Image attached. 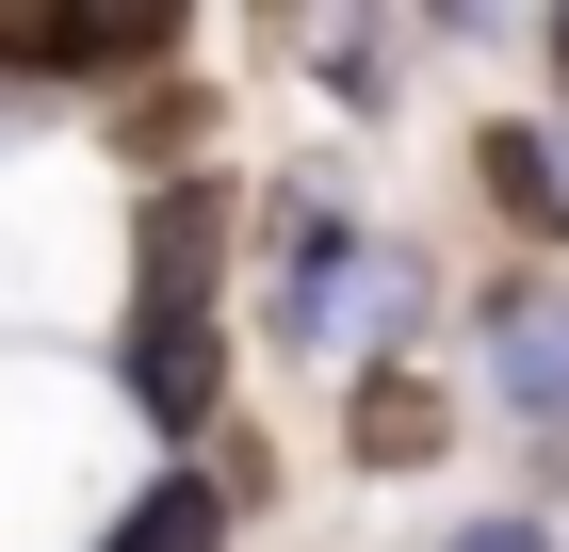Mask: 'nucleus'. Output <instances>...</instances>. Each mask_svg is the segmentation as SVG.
<instances>
[{
    "instance_id": "nucleus-4",
    "label": "nucleus",
    "mask_w": 569,
    "mask_h": 552,
    "mask_svg": "<svg viewBox=\"0 0 569 552\" xmlns=\"http://www.w3.org/2000/svg\"><path fill=\"white\" fill-rule=\"evenodd\" d=\"M488 358H505V390L537 423H569V293H505L488 309Z\"/></svg>"
},
{
    "instance_id": "nucleus-8",
    "label": "nucleus",
    "mask_w": 569,
    "mask_h": 552,
    "mask_svg": "<svg viewBox=\"0 0 569 552\" xmlns=\"http://www.w3.org/2000/svg\"><path fill=\"white\" fill-rule=\"evenodd\" d=\"M488 195H505V212H553V163H537L521 130H488Z\"/></svg>"
},
{
    "instance_id": "nucleus-10",
    "label": "nucleus",
    "mask_w": 569,
    "mask_h": 552,
    "mask_svg": "<svg viewBox=\"0 0 569 552\" xmlns=\"http://www.w3.org/2000/svg\"><path fill=\"white\" fill-rule=\"evenodd\" d=\"M553 66H569V33H553Z\"/></svg>"
},
{
    "instance_id": "nucleus-9",
    "label": "nucleus",
    "mask_w": 569,
    "mask_h": 552,
    "mask_svg": "<svg viewBox=\"0 0 569 552\" xmlns=\"http://www.w3.org/2000/svg\"><path fill=\"white\" fill-rule=\"evenodd\" d=\"M456 552H553V536H537V520H472Z\"/></svg>"
},
{
    "instance_id": "nucleus-2",
    "label": "nucleus",
    "mask_w": 569,
    "mask_h": 552,
    "mask_svg": "<svg viewBox=\"0 0 569 552\" xmlns=\"http://www.w3.org/2000/svg\"><path fill=\"white\" fill-rule=\"evenodd\" d=\"M179 17H0V66H82V82H114V66H163Z\"/></svg>"
},
{
    "instance_id": "nucleus-5",
    "label": "nucleus",
    "mask_w": 569,
    "mask_h": 552,
    "mask_svg": "<svg viewBox=\"0 0 569 552\" xmlns=\"http://www.w3.org/2000/svg\"><path fill=\"white\" fill-rule=\"evenodd\" d=\"M342 277H358V260H342V212H293V244H277V325L326 341V325H342Z\"/></svg>"
},
{
    "instance_id": "nucleus-6",
    "label": "nucleus",
    "mask_w": 569,
    "mask_h": 552,
    "mask_svg": "<svg viewBox=\"0 0 569 552\" xmlns=\"http://www.w3.org/2000/svg\"><path fill=\"white\" fill-rule=\"evenodd\" d=\"M342 439H358V471H407V455H439V390H423V374H358Z\"/></svg>"
},
{
    "instance_id": "nucleus-1",
    "label": "nucleus",
    "mask_w": 569,
    "mask_h": 552,
    "mask_svg": "<svg viewBox=\"0 0 569 552\" xmlns=\"http://www.w3.org/2000/svg\"><path fill=\"white\" fill-rule=\"evenodd\" d=\"M212 260H228V195H212V179H179V195H147L131 325H212Z\"/></svg>"
},
{
    "instance_id": "nucleus-7",
    "label": "nucleus",
    "mask_w": 569,
    "mask_h": 552,
    "mask_svg": "<svg viewBox=\"0 0 569 552\" xmlns=\"http://www.w3.org/2000/svg\"><path fill=\"white\" fill-rule=\"evenodd\" d=\"M98 552H228V488H196V471H163V488H147V504L114 520Z\"/></svg>"
},
{
    "instance_id": "nucleus-3",
    "label": "nucleus",
    "mask_w": 569,
    "mask_h": 552,
    "mask_svg": "<svg viewBox=\"0 0 569 552\" xmlns=\"http://www.w3.org/2000/svg\"><path fill=\"white\" fill-rule=\"evenodd\" d=\"M114 374H131V407L147 423H212V390H228V358H212V325H131V358H114Z\"/></svg>"
}]
</instances>
